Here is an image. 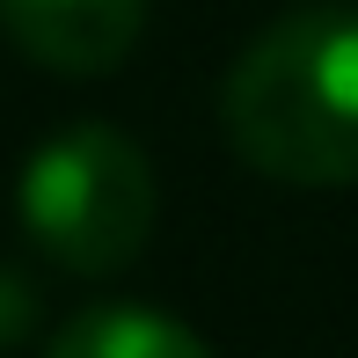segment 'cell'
<instances>
[{
  "instance_id": "obj_4",
  "label": "cell",
  "mask_w": 358,
  "mask_h": 358,
  "mask_svg": "<svg viewBox=\"0 0 358 358\" xmlns=\"http://www.w3.org/2000/svg\"><path fill=\"white\" fill-rule=\"evenodd\" d=\"M44 358H213L161 307H80Z\"/></svg>"
},
{
  "instance_id": "obj_2",
  "label": "cell",
  "mask_w": 358,
  "mask_h": 358,
  "mask_svg": "<svg viewBox=\"0 0 358 358\" xmlns=\"http://www.w3.org/2000/svg\"><path fill=\"white\" fill-rule=\"evenodd\" d=\"M22 227L59 271H124L154 234V169L117 124H66L22 169Z\"/></svg>"
},
{
  "instance_id": "obj_1",
  "label": "cell",
  "mask_w": 358,
  "mask_h": 358,
  "mask_svg": "<svg viewBox=\"0 0 358 358\" xmlns=\"http://www.w3.org/2000/svg\"><path fill=\"white\" fill-rule=\"evenodd\" d=\"M220 132L271 183L344 190L358 183V15H278L220 88Z\"/></svg>"
},
{
  "instance_id": "obj_5",
  "label": "cell",
  "mask_w": 358,
  "mask_h": 358,
  "mask_svg": "<svg viewBox=\"0 0 358 358\" xmlns=\"http://www.w3.org/2000/svg\"><path fill=\"white\" fill-rule=\"evenodd\" d=\"M37 329V292H29V278L0 256V351L22 344V336Z\"/></svg>"
},
{
  "instance_id": "obj_3",
  "label": "cell",
  "mask_w": 358,
  "mask_h": 358,
  "mask_svg": "<svg viewBox=\"0 0 358 358\" xmlns=\"http://www.w3.org/2000/svg\"><path fill=\"white\" fill-rule=\"evenodd\" d=\"M0 29L22 59L88 80L132 59L146 29V0H0Z\"/></svg>"
}]
</instances>
